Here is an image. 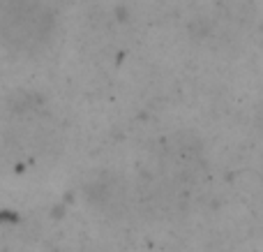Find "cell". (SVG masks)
Wrapping results in <instances>:
<instances>
[{"label": "cell", "mask_w": 263, "mask_h": 252, "mask_svg": "<svg viewBox=\"0 0 263 252\" xmlns=\"http://www.w3.org/2000/svg\"><path fill=\"white\" fill-rule=\"evenodd\" d=\"M3 35L16 49H35L51 30V16L42 5L14 0L3 12Z\"/></svg>", "instance_id": "6da1fadb"}, {"label": "cell", "mask_w": 263, "mask_h": 252, "mask_svg": "<svg viewBox=\"0 0 263 252\" xmlns=\"http://www.w3.org/2000/svg\"><path fill=\"white\" fill-rule=\"evenodd\" d=\"M203 171V148L194 134H171L159 155V174L190 188Z\"/></svg>", "instance_id": "7a4b0ae2"}, {"label": "cell", "mask_w": 263, "mask_h": 252, "mask_svg": "<svg viewBox=\"0 0 263 252\" xmlns=\"http://www.w3.org/2000/svg\"><path fill=\"white\" fill-rule=\"evenodd\" d=\"M92 197L97 202V208H102V213L123 215L127 211L129 192L120 178H104L102 183H97L92 190Z\"/></svg>", "instance_id": "3957f363"}]
</instances>
